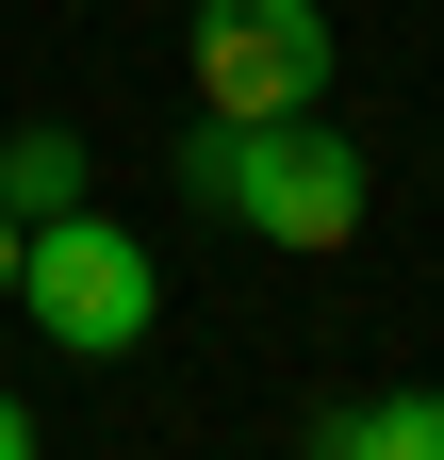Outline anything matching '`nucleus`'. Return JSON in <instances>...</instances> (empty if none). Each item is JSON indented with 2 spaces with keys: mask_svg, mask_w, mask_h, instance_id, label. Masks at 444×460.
<instances>
[{
  "mask_svg": "<svg viewBox=\"0 0 444 460\" xmlns=\"http://www.w3.org/2000/svg\"><path fill=\"white\" fill-rule=\"evenodd\" d=\"M182 198L198 214H231L247 247H346V230L378 214V164L346 148V115H198V148H182Z\"/></svg>",
  "mask_w": 444,
  "mask_h": 460,
  "instance_id": "1",
  "label": "nucleus"
},
{
  "mask_svg": "<svg viewBox=\"0 0 444 460\" xmlns=\"http://www.w3.org/2000/svg\"><path fill=\"white\" fill-rule=\"evenodd\" d=\"M17 313H33V345H67V362H132V345L164 329V263H148V230H116V214H33L17 230Z\"/></svg>",
  "mask_w": 444,
  "mask_h": 460,
  "instance_id": "2",
  "label": "nucleus"
},
{
  "mask_svg": "<svg viewBox=\"0 0 444 460\" xmlns=\"http://www.w3.org/2000/svg\"><path fill=\"white\" fill-rule=\"evenodd\" d=\"M329 0H198V115H313Z\"/></svg>",
  "mask_w": 444,
  "mask_h": 460,
  "instance_id": "3",
  "label": "nucleus"
},
{
  "mask_svg": "<svg viewBox=\"0 0 444 460\" xmlns=\"http://www.w3.org/2000/svg\"><path fill=\"white\" fill-rule=\"evenodd\" d=\"M313 460H444V394H428V378L346 394V411H313Z\"/></svg>",
  "mask_w": 444,
  "mask_h": 460,
  "instance_id": "4",
  "label": "nucleus"
},
{
  "mask_svg": "<svg viewBox=\"0 0 444 460\" xmlns=\"http://www.w3.org/2000/svg\"><path fill=\"white\" fill-rule=\"evenodd\" d=\"M83 198H99L83 132H17V148H0V214H17V230H33V214H83Z\"/></svg>",
  "mask_w": 444,
  "mask_h": 460,
  "instance_id": "5",
  "label": "nucleus"
},
{
  "mask_svg": "<svg viewBox=\"0 0 444 460\" xmlns=\"http://www.w3.org/2000/svg\"><path fill=\"white\" fill-rule=\"evenodd\" d=\"M0 460H33V411H17V394H0Z\"/></svg>",
  "mask_w": 444,
  "mask_h": 460,
  "instance_id": "6",
  "label": "nucleus"
},
{
  "mask_svg": "<svg viewBox=\"0 0 444 460\" xmlns=\"http://www.w3.org/2000/svg\"><path fill=\"white\" fill-rule=\"evenodd\" d=\"M0 313H17V214H0Z\"/></svg>",
  "mask_w": 444,
  "mask_h": 460,
  "instance_id": "7",
  "label": "nucleus"
}]
</instances>
